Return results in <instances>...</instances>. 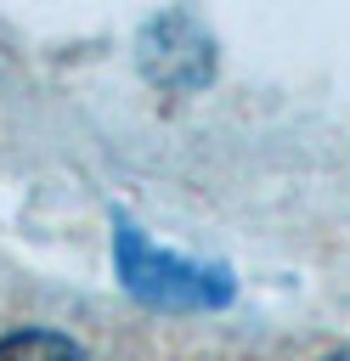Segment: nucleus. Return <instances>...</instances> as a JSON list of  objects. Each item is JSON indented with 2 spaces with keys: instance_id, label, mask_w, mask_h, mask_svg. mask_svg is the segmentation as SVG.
Here are the masks:
<instances>
[{
  "instance_id": "f257e3e1",
  "label": "nucleus",
  "mask_w": 350,
  "mask_h": 361,
  "mask_svg": "<svg viewBox=\"0 0 350 361\" xmlns=\"http://www.w3.org/2000/svg\"><path fill=\"white\" fill-rule=\"evenodd\" d=\"M119 276L135 299H152V305H226L231 299L226 271L175 259V254L141 243L130 226H119Z\"/></svg>"
},
{
  "instance_id": "f03ea898",
  "label": "nucleus",
  "mask_w": 350,
  "mask_h": 361,
  "mask_svg": "<svg viewBox=\"0 0 350 361\" xmlns=\"http://www.w3.org/2000/svg\"><path fill=\"white\" fill-rule=\"evenodd\" d=\"M141 62H147V73H152L158 85H169V90H198V85L215 73V39H209V28H203L198 17L164 11V17H152L147 34H141Z\"/></svg>"
},
{
  "instance_id": "7ed1b4c3",
  "label": "nucleus",
  "mask_w": 350,
  "mask_h": 361,
  "mask_svg": "<svg viewBox=\"0 0 350 361\" xmlns=\"http://www.w3.org/2000/svg\"><path fill=\"white\" fill-rule=\"evenodd\" d=\"M0 361H85V350H79L68 333L23 327V333H6V338H0Z\"/></svg>"
},
{
  "instance_id": "20e7f679",
  "label": "nucleus",
  "mask_w": 350,
  "mask_h": 361,
  "mask_svg": "<svg viewBox=\"0 0 350 361\" xmlns=\"http://www.w3.org/2000/svg\"><path fill=\"white\" fill-rule=\"evenodd\" d=\"M327 361H350V350H333V355H327Z\"/></svg>"
}]
</instances>
